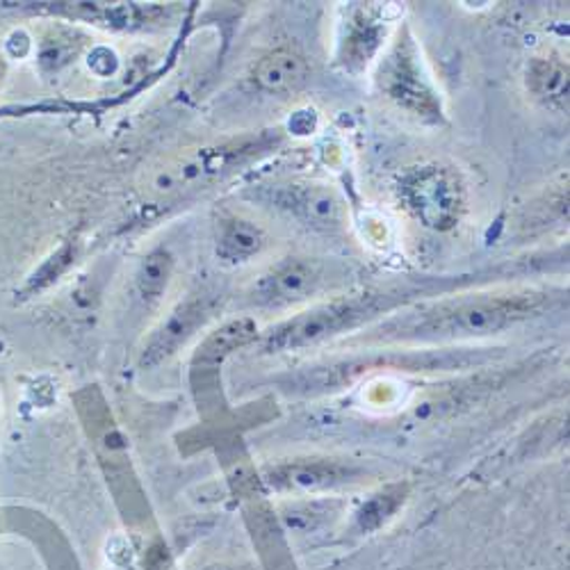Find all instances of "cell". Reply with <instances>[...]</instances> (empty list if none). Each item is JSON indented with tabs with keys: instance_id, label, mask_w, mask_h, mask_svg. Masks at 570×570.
Here are the masks:
<instances>
[{
	"instance_id": "1",
	"label": "cell",
	"mask_w": 570,
	"mask_h": 570,
	"mask_svg": "<svg viewBox=\"0 0 570 570\" xmlns=\"http://www.w3.org/2000/svg\"><path fill=\"white\" fill-rule=\"evenodd\" d=\"M546 306L543 295H513V297H478L459 304L439 306L413 320L393 322L382 334L386 338L404 341H448L491 336L522 320L541 313Z\"/></svg>"
},
{
	"instance_id": "2",
	"label": "cell",
	"mask_w": 570,
	"mask_h": 570,
	"mask_svg": "<svg viewBox=\"0 0 570 570\" xmlns=\"http://www.w3.org/2000/svg\"><path fill=\"white\" fill-rule=\"evenodd\" d=\"M379 311H382L379 297H352L322 304L272 328L263 347L269 354L304 350L358 326Z\"/></svg>"
},
{
	"instance_id": "3",
	"label": "cell",
	"mask_w": 570,
	"mask_h": 570,
	"mask_svg": "<svg viewBox=\"0 0 570 570\" xmlns=\"http://www.w3.org/2000/svg\"><path fill=\"white\" fill-rule=\"evenodd\" d=\"M411 210L432 228H450L461 213V187L448 169L430 167L413 174L404 187Z\"/></svg>"
},
{
	"instance_id": "4",
	"label": "cell",
	"mask_w": 570,
	"mask_h": 570,
	"mask_svg": "<svg viewBox=\"0 0 570 570\" xmlns=\"http://www.w3.org/2000/svg\"><path fill=\"white\" fill-rule=\"evenodd\" d=\"M358 470L331 459H299L267 470V484L278 493H315L354 482Z\"/></svg>"
},
{
	"instance_id": "5",
	"label": "cell",
	"mask_w": 570,
	"mask_h": 570,
	"mask_svg": "<svg viewBox=\"0 0 570 570\" xmlns=\"http://www.w3.org/2000/svg\"><path fill=\"white\" fill-rule=\"evenodd\" d=\"M208 313L210 308L202 297H193L185 304H178L154 331V336L147 341L145 350H141L139 367L151 370L169 361L206 324Z\"/></svg>"
},
{
	"instance_id": "6",
	"label": "cell",
	"mask_w": 570,
	"mask_h": 570,
	"mask_svg": "<svg viewBox=\"0 0 570 570\" xmlns=\"http://www.w3.org/2000/svg\"><path fill=\"white\" fill-rule=\"evenodd\" d=\"M317 283L315 265L306 261H288L272 269L258 285V302L265 306H283L302 299Z\"/></svg>"
},
{
	"instance_id": "7",
	"label": "cell",
	"mask_w": 570,
	"mask_h": 570,
	"mask_svg": "<svg viewBox=\"0 0 570 570\" xmlns=\"http://www.w3.org/2000/svg\"><path fill=\"white\" fill-rule=\"evenodd\" d=\"M308 78V62L293 49H278L263 58L254 69V80L263 91L285 94L304 85Z\"/></svg>"
},
{
	"instance_id": "8",
	"label": "cell",
	"mask_w": 570,
	"mask_h": 570,
	"mask_svg": "<svg viewBox=\"0 0 570 570\" xmlns=\"http://www.w3.org/2000/svg\"><path fill=\"white\" fill-rule=\"evenodd\" d=\"M265 247V233L247 219H224L217 230V256L228 263H247Z\"/></svg>"
},
{
	"instance_id": "9",
	"label": "cell",
	"mask_w": 570,
	"mask_h": 570,
	"mask_svg": "<svg viewBox=\"0 0 570 570\" xmlns=\"http://www.w3.org/2000/svg\"><path fill=\"white\" fill-rule=\"evenodd\" d=\"M283 206L315 226H334L341 222V204L322 187H299L285 193Z\"/></svg>"
},
{
	"instance_id": "10",
	"label": "cell",
	"mask_w": 570,
	"mask_h": 570,
	"mask_svg": "<svg viewBox=\"0 0 570 570\" xmlns=\"http://www.w3.org/2000/svg\"><path fill=\"white\" fill-rule=\"evenodd\" d=\"M256 334H258V326L249 317H240V320H233V322L224 324L199 347V352L195 356V365L222 361L233 350L245 347L247 343H252L256 338Z\"/></svg>"
},
{
	"instance_id": "11",
	"label": "cell",
	"mask_w": 570,
	"mask_h": 570,
	"mask_svg": "<svg viewBox=\"0 0 570 570\" xmlns=\"http://www.w3.org/2000/svg\"><path fill=\"white\" fill-rule=\"evenodd\" d=\"M530 87L550 106H568V67L557 60H537L530 69Z\"/></svg>"
},
{
	"instance_id": "12",
	"label": "cell",
	"mask_w": 570,
	"mask_h": 570,
	"mask_svg": "<svg viewBox=\"0 0 570 570\" xmlns=\"http://www.w3.org/2000/svg\"><path fill=\"white\" fill-rule=\"evenodd\" d=\"M171 272H174L171 254L167 249L151 252L137 267V274H135L137 293L149 302H156L167 291Z\"/></svg>"
},
{
	"instance_id": "13",
	"label": "cell",
	"mask_w": 570,
	"mask_h": 570,
	"mask_svg": "<svg viewBox=\"0 0 570 570\" xmlns=\"http://www.w3.org/2000/svg\"><path fill=\"white\" fill-rule=\"evenodd\" d=\"M404 502V493L400 489L386 491L374 495L370 502L363 504V509L356 513V522L363 532H372L382 528L384 522L397 511V507Z\"/></svg>"
},
{
	"instance_id": "14",
	"label": "cell",
	"mask_w": 570,
	"mask_h": 570,
	"mask_svg": "<svg viewBox=\"0 0 570 570\" xmlns=\"http://www.w3.org/2000/svg\"><path fill=\"white\" fill-rule=\"evenodd\" d=\"M334 502H313V504H299L293 507L288 513H285V520L293 530H302V532H313L317 530L322 522L326 520V515L334 513Z\"/></svg>"
},
{
	"instance_id": "15",
	"label": "cell",
	"mask_w": 570,
	"mask_h": 570,
	"mask_svg": "<svg viewBox=\"0 0 570 570\" xmlns=\"http://www.w3.org/2000/svg\"><path fill=\"white\" fill-rule=\"evenodd\" d=\"M6 71H8V67H6V62H3V58H0V85H3V78H6Z\"/></svg>"
}]
</instances>
